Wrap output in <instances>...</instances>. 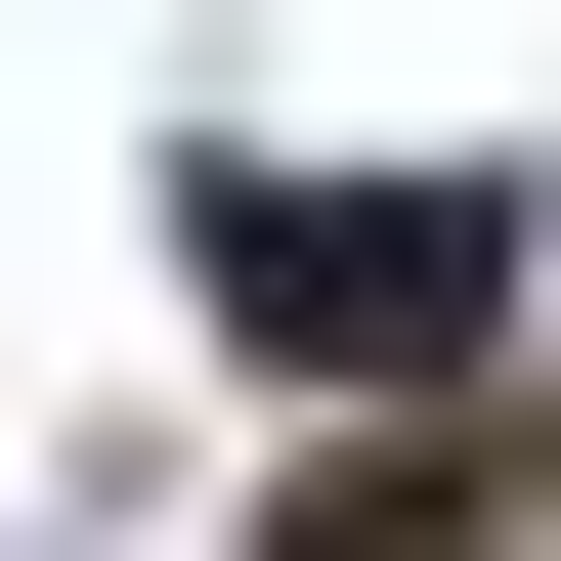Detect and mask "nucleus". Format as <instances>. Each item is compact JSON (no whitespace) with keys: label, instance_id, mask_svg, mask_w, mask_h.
<instances>
[{"label":"nucleus","instance_id":"f257e3e1","mask_svg":"<svg viewBox=\"0 0 561 561\" xmlns=\"http://www.w3.org/2000/svg\"><path fill=\"white\" fill-rule=\"evenodd\" d=\"M216 302H260L302 389H432V346L518 302V216H476V173H216Z\"/></svg>","mask_w":561,"mask_h":561},{"label":"nucleus","instance_id":"f03ea898","mask_svg":"<svg viewBox=\"0 0 561 561\" xmlns=\"http://www.w3.org/2000/svg\"><path fill=\"white\" fill-rule=\"evenodd\" d=\"M476 518H518V476H476V432H346V476H302L260 561H476Z\"/></svg>","mask_w":561,"mask_h":561}]
</instances>
